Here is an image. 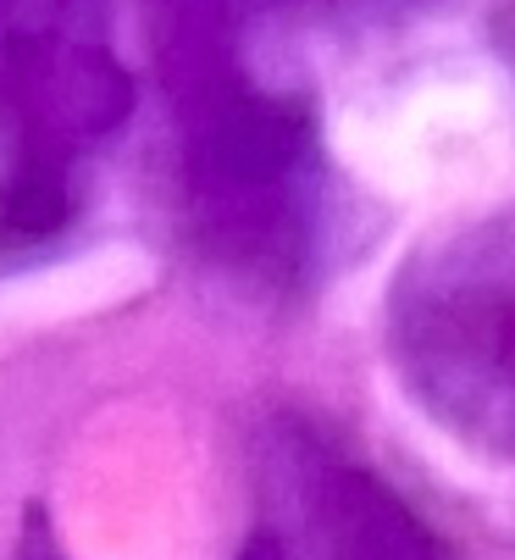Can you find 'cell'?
I'll return each mask as SVG.
<instances>
[{"instance_id":"cell-3","label":"cell","mask_w":515,"mask_h":560,"mask_svg":"<svg viewBox=\"0 0 515 560\" xmlns=\"http://www.w3.org/2000/svg\"><path fill=\"white\" fill-rule=\"evenodd\" d=\"M278 489L311 560H449L383 471L311 428L278 433Z\"/></svg>"},{"instance_id":"cell-4","label":"cell","mask_w":515,"mask_h":560,"mask_svg":"<svg viewBox=\"0 0 515 560\" xmlns=\"http://www.w3.org/2000/svg\"><path fill=\"white\" fill-rule=\"evenodd\" d=\"M17 560H56V555L45 544H28ZM244 560H283V555H278V544H255V549H244Z\"/></svg>"},{"instance_id":"cell-1","label":"cell","mask_w":515,"mask_h":560,"mask_svg":"<svg viewBox=\"0 0 515 560\" xmlns=\"http://www.w3.org/2000/svg\"><path fill=\"white\" fill-rule=\"evenodd\" d=\"M128 112L112 0H0V256L72 228Z\"/></svg>"},{"instance_id":"cell-2","label":"cell","mask_w":515,"mask_h":560,"mask_svg":"<svg viewBox=\"0 0 515 560\" xmlns=\"http://www.w3.org/2000/svg\"><path fill=\"white\" fill-rule=\"evenodd\" d=\"M394 350L438 422L515 455V217L415 267L394 305Z\"/></svg>"}]
</instances>
